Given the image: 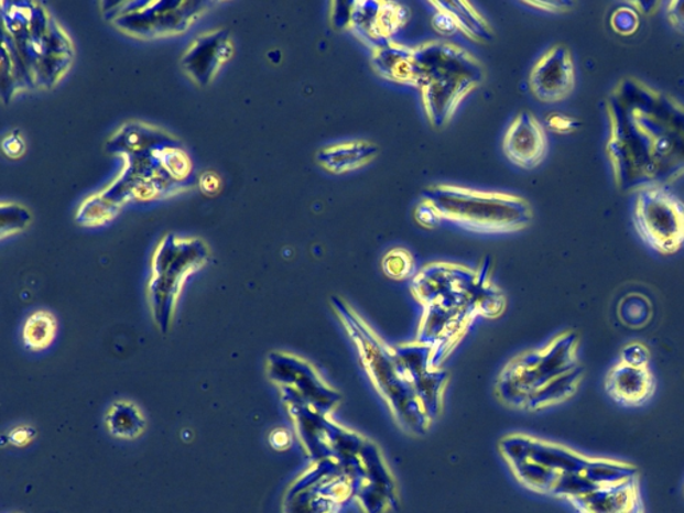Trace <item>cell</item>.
<instances>
[{"label":"cell","instance_id":"37","mask_svg":"<svg viewBox=\"0 0 684 513\" xmlns=\"http://www.w3.org/2000/svg\"><path fill=\"white\" fill-rule=\"evenodd\" d=\"M2 149L3 153L12 160L21 159L26 152V145H24L23 137L19 134V131H10L8 135H4Z\"/></svg>","mask_w":684,"mask_h":513},{"label":"cell","instance_id":"21","mask_svg":"<svg viewBox=\"0 0 684 513\" xmlns=\"http://www.w3.org/2000/svg\"><path fill=\"white\" fill-rule=\"evenodd\" d=\"M639 480L599 488L571 504L579 513H644Z\"/></svg>","mask_w":684,"mask_h":513},{"label":"cell","instance_id":"40","mask_svg":"<svg viewBox=\"0 0 684 513\" xmlns=\"http://www.w3.org/2000/svg\"><path fill=\"white\" fill-rule=\"evenodd\" d=\"M199 185L205 194H217L219 186H221V179L216 173L209 172L200 177Z\"/></svg>","mask_w":684,"mask_h":513},{"label":"cell","instance_id":"12","mask_svg":"<svg viewBox=\"0 0 684 513\" xmlns=\"http://www.w3.org/2000/svg\"><path fill=\"white\" fill-rule=\"evenodd\" d=\"M351 498L355 485L348 473L335 460L323 459L293 485L289 513H340Z\"/></svg>","mask_w":684,"mask_h":513},{"label":"cell","instance_id":"15","mask_svg":"<svg viewBox=\"0 0 684 513\" xmlns=\"http://www.w3.org/2000/svg\"><path fill=\"white\" fill-rule=\"evenodd\" d=\"M575 84L574 55L563 43L551 46L533 65L529 77L532 96L543 103L566 101Z\"/></svg>","mask_w":684,"mask_h":513},{"label":"cell","instance_id":"6","mask_svg":"<svg viewBox=\"0 0 684 513\" xmlns=\"http://www.w3.org/2000/svg\"><path fill=\"white\" fill-rule=\"evenodd\" d=\"M413 61L425 116L435 129L447 127L464 99L486 80L481 62L452 42L430 41L414 46Z\"/></svg>","mask_w":684,"mask_h":513},{"label":"cell","instance_id":"24","mask_svg":"<svg viewBox=\"0 0 684 513\" xmlns=\"http://www.w3.org/2000/svg\"><path fill=\"white\" fill-rule=\"evenodd\" d=\"M106 427L117 439L135 440L146 429V421L135 404L117 402L106 413Z\"/></svg>","mask_w":684,"mask_h":513},{"label":"cell","instance_id":"9","mask_svg":"<svg viewBox=\"0 0 684 513\" xmlns=\"http://www.w3.org/2000/svg\"><path fill=\"white\" fill-rule=\"evenodd\" d=\"M209 255V248L198 237L163 236L152 256L148 284L149 303L160 328L166 329L182 286L191 274L206 265Z\"/></svg>","mask_w":684,"mask_h":513},{"label":"cell","instance_id":"1","mask_svg":"<svg viewBox=\"0 0 684 513\" xmlns=\"http://www.w3.org/2000/svg\"><path fill=\"white\" fill-rule=\"evenodd\" d=\"M606 154L621 190L666 186L684 175V105L671 94L626 77L607 97Z\"/></svg>","mask_w":684,"mask_h":513},{"label":"cell","instance_id":"42","mask_svg":"<svg viewBox=\"0 0 684 513\" xmlns=\"http://www.w3.org/2000/svg\"><path fill=\"white\" fill-rule=\"evenodd\" d=\"M525 6H529V8H533V9H539V10H543V11H549V12H561V11H567L569 8H573V3H561V2H554V3H549V2H531V3H523Z\"/></svg>","mask_w":684,"mask_h":513},{"label":"cell","instance_id":"41","mask_svg":"<svg viewBox=\"0 0 684 513\" xmlns=\"http://www.w3.org/2000/svg\"><path fill=\"white\" fill-rule=\"evenodd\" d=\"M33 429L21 427L11 432L10 441L14 444L17 447L26 446L31 440H33Z\"/></svg>","mask_w":684,"mask_h":513},{"label":"cell","instance_id":"28","mask_svg":"<svg viewBox=\"0 0 684 513\" xmlns=\"http://www.w3.org/2000/svg\"><path fill=\"white\" fill-rule=\"evenodd\" d=\"M620 324L630 329H643L654 317V305L642 293L633 292L620 299L617 308Z\"/></svg>","mask_w":684,"mask_h":513},{"label":"cell","instance_id":"26","mask_svg":"<svg viewBox=\"0 0 684 513\" xmlns=\"http://www.w3.org/2000/svg\"><path fill=\"white\" fill-rule=\"evenodd\" d=\"M454 17L460 33L470 41L487 43L492 40L493 30L485 17L468 2H437Z\"/></svg>","mask_w":684,"mask_h":513},{"label":"cell","instance_id":"36","mask_svg":"<svg viewBox=\"0 0 684 513\" xmlns=\"http://www.w3.org/2000/svg\"><path fill=\"white\" fill-rule=\"evenodd\" d=\"M430 4L433 9H435V12H433L432 17V26L433 29H435V31H437L438 34H442L444 36H452L460 33V30L459 28H457L454 17H452L447 10L441 8L437 2H431Z\"/></svg>","mask_w":684,"mask_h":513},{"label":"cell","instance_id":"8","mask_svg":"<svg viewBox=\"0 0 684 513\" xmlns=\"http://www.w3.org/2000/svg\"><path fill=\"white\" fill-rule=\"evenodd\" d=\"M422 198L435 206L444 221L474 233H517L529 228L533 220L531 204L512 193L435 184L425 187Z\"/></svg>","mask_w":684,"mask_h":513},{"label":"cell","instance_id":"11","mask_svg":"<svg viewBox=\"0 0 684 513\" xmlns=\"http://www.w3.org/2000/svg\"><path fill=\"white\" fill-rule=\"evenodd\" d=\"M639 239L655 253L673 255L684 247V203L666 186L637 192L632 211Z\"/></svg>","mask_w":684,"mask_h":513},{"label":"cell","instance_id":"44","mask_svg":"<svg viewBox=\"0 0 684 513\" xmlns=\"http://www.w3.org/2000/svg\"><path fill=\"white\" fill-rule=\"evenodd\" d=\"M683 493H684V487H683Z\"/></svg>","mask_w":684,"mask_h":513},{"label":"cell","instance_id":"25","mask_svg":"<svg viewBox=\"0 0 684 513\" xmlns=\"http://www.w3.org/2000/svg\"><path fill=\"white\" fill-rule=\"evenodd\" d=\"M474 297L479 316L498 318L503 315L507 305L506 296L503 292L492 283L491 264H489V259H487V256L485 261L481 262L478 271H476Z\"/></svg>","mask_w":684,"mask_h":513},{"label":"cell","instance_id":"34","mask_svg":"<svg viewBox=\"0 0 684 513\" xmlns=\"http://www.w3.org/2000/svg\"><path fill=\"white\" fill-rule=\"evenodd\" d=\"M652 360V353L649 346H645L642 341L627 342L620 350V362L632 367H650Z\"/></svg>","mask_w":684,"mask_h":513},{"label":"cell","instance_id":"2","mask_svg":"<svg viewBox=\"0 0 684 513\" xmlns=\"http://www.w3.org/2000/svg\"><path fill=\"white\" fill-rule=\"evenodd\" d=\"M499 450L520 483L569 503L599 488L640 478L632 462L585 455L529 435L506 436Z\"/></svg>","mask_w":684,"mask_h":513},{"label":"cell","instance_id":"27","mask_svg":"<svg viewBox=\"0 0 684 513\" xmlns=\"http://www.w3.org/2000/svg\"><path fill=\"white\" fill-rule=\"evenodd\" d=\"M56 318L53 313L37 310L31 315L23 325V342L33 352L47 349L55 340Z\"/></svg>","mask_w":684,"mask_h":513},{"label":"cell","instance_id":"31","mask_svg":"<svg viewBox=\"0 0 684 513\" xmlns=\"http://www.w3.org/2000/svg\"><path fill=\"white\" fill-rule=\"evenodd\" d=\"M382 272L392 280L410 279L414 271V260L410 250L405 248H393L382 256Z\"/></svg>","mask_w":684,"mask_h":513},{"label":"cell","instance_id":"22","mask_svg":"<svg viewBox=\"0 0 684 513\" xmlns=\"http://www.w3.org/2000/svg\"><path fill=\"white\" fill-rule=\"evenodd\" d=\"M381 149L378 143L368 140H350L319 149L316 162L324 171L343 175L359 171L378 159Z\"/></svg>","mask_w":684,"mask_h":513},{"label":"cell","instance_id":"17","mask_svg":"<svg viewBox=\"0 0 684 513\" xmlns=\"http://www.w3.org/2000/svg\"><path fill=\"white\" fill-rule=\"evenodd\" d=\"M476 271L452 262H431L414 275L411 292L423 306L473 290Z\"/></svg>","mask_w":684,"mask_h":513},{"label":"cell","instance_id":"38","mask_svg":"<svg viewBox=\"0 0 684 513\" xmlns=\"http://www.w3.org/2000/svg\"><path fill=\"white\" fill-rule=\"evenodd\" d=\"M549 128L557 134L573 133L577 129V121L573 117H567L554 112L547 118Z\"/></svg>","mask_w":684,"mask_h":513},{"label":"cell","instance_id":"29","mask_svg":"<svg viewBox=\"0 0 684 513\" xmlns=\"http://www.w3.org/2000/svg\"><path fill=\"white\" fill-rule=\"evenodd\" d=\"M411 12L404 4L397 2H380L374 22V37L378 46L392 41L401 29L410 21Z\"/></svg>","mask_w":684,"mask_h":513},{"label":"cell","instance_id":"14","mask_svg":"<svg viewBox=\"0 0 684 513\" xmlns=\"http://www.w3.org/2000/svg\"><path fill=\"white\" fill-rule=\"evenodd\" d=\"M423 308L416 341L433 349V362L438 367L467 334L479 313L474 306L448 303H433Z\"/></svg>","mask_w":684,"mask_h":513},{"label":"cell","instance_id":"33","mask_svg":"<svg viewBox=\"0 0 684 513\" xmlns=\"http://www.w3.org/2000/svg\"><path fill=\"white\" fill-rule=\"evenodd\" d=\"M615 33L623 36L636 34L640 26L639 12L631 8H619L612 12L610 19Z\"/></svg>","mask_w":684,"mask_h":513},{"label":"cell","instance_id":"43","mask_svg":"<svg viewBox=\"0 0 684 513\" xmlns=\"http://www.w3.org/2000/svg\"><path fill=\"white\" fill-rule=\"evenodd\" d=\"M271 443L274 448L285 449L291 446V436L285 430H274L271 436Z\"/></svg>","mask_w":684,"mask_h":513},{"label":"cell","instance_id":"3","mask_svg":"<svg viewBox=\"0 0 684 513\" xmlns=\"http://www.w3.org/2000/svg\"><path fill=\"white\" fill-rule=\"evenodd\" d=\"M300 429L313 461L335 460L355 485V499L363 513H387L399 502L397 484L381 450L354 430L341 427L329 416L296 403Z\"/></svg>","mask_w":684,"mask_h":513},{"label":"cell","instance_id":"10","mask_svg":"<svg viewBox=\"0 0 684 513\" xmlns=\"http://www.w3.org/2000/svg\"><path fill=\"white\" fill-rule=\"evenodd\" d=\"M102 4L106 6L102 10L106 21L121 33L140 40L184 34L210 6L206 2H182V0Z\"/></svg>","mask_w":684,"mask_h":513},{"label":"cell","instance_id":"32","mask_svg":"<svg viewBox=\"0 0 684 513\" xmlns=\"http://www.w3.org/2000/svg\"><path fill=\"white\" fill-rule=\"evenodd\" d=\"M30 222V211L23 205L17 203H2L0 205V234H2V239L26 229Z\"/></svg>","mask_w":684,"mask_h":513},{"label":"cell","instance_id":"19","mask_svg":"<svg viewBox=\"0 0 684 513\" xmlns=\"http://www.w3.org/2000/svg\"><path fill=\"white\" fill-rule=\"evenodd\" d=\"M605 390L625 408H640L654 396L656 380L650 367H632L618 361L607 372Z\"/></svg>","mask_w":684,"mask_h":513},{"label":"cell","instance_id":"30","mask_svg":"<svg viewBox=\"0 0 684 513\" xmlns=\"http://www.w3.org/2000/svg\"><path fill=\"white\" fill-rule=\"evenodd\" d=\"M118 212L100 197L99 193H94L79 205L75 220L84 227H100L111 221Z\"/></svg>","mask_w":684,"mask_h":513},{"label":"cell","instance_id":"7","mask_svg":"<svg viewBox=\"0 0 684 513\" xmlns=\"http://www.w3.org/2000/svg\"><path fill=\"white\" fill-rule=\"evenodd\" d=\"M330 305L359 350L362 365L380 396L386 400L394 421L410 434L424 436L432 422L416 393L401 374L394 347L380 339L354 306L340 296H332Z\"/></svg>","mask_w":684,"mask_h":513},{"label":"cell","instance_id":"5","mask_svg":"<svg viewBox=\"0 0 684 513\" xmlns=\"http://www.w3.org/2000/svg\"><path fill=\"white\" fill-rule=\"evenodd\" d=\"M3 36L14 46L30 87L50 89L72 67L74 45L66 30L36 2H2Z\"/></svg>","mask_w":684,"mask_h":513},{"label":"cell","instance_id":"23","mask_svg":"<svg viewBox=\"0 0 684 513\" xmlns=\"http://www.w3.org/2000/svg\"><path fill=\"white\" fill-rule=\"evenodd\" d=\"M370 64L381 78L391 83L416 87V67L413 47L389 41L372 48Z\"/></svg>","mask_w":684,"mask_h":513},{"label":"cell","instance_id":"16","mask_svg":"<svg viewBox=\"0 0 684 513\" xmlns=\"http://www.w3.org/2000/svg\"><path fill=\"white\" fill-rule=\"evenodd\" d=\"M235 45L226 29L198 34L181 56V67L194 84L207 86L234 58Z\"/></svg>","mask_w":684,"mask_h":513},{"label":"cell","instance_id":"35","mask_svg":"<svg viewBox=\"0 0 684 513\" xmlns=\"http://www.w3.org/2000/svg\"><path fill=\"white\" fill-rule=\"evenodd\" d=\"M413 218L420 227L428 230L436 229L444 221L435 206L424 198L414 206Z\"/></svg>","mask_w":684,"mask_h":513},{"label":"cell","instance_id":"18","mask_svg":"<svg viewBox=\"0 0 684 513\" xmlns=\"http://www.w3.org/2000/svg\"><path fill=\"white\" fill-rule=\"evenodd\" d=\"M503 152L513 165L532 171L549 152V138L541 121L531 111L519 112L508 127Z\"/></svg>","mask_w":684,"mask_h":513},{"label":"cell","instance_id":"20","mask_svg":"<svg viewBox=\"0 0 684 513\" xmlns=\"http://www.w3.org/2000/svg\"><path fill=\"white\" fill-rule=\"evenodd\" d=\"M178 143H181L178 138L154 124L128 121L110 135L106 142V152L124 159V156L153 152L162 146L178 145Z\"/></svg>","mask_w":684,"mask_h":513},{"label":"cell","instance_id":"39","mask_svg":"<svg viewBox=\"0 0 684 513\" xmlns=\"http://www.w3.org/2000/svg\"><path fill=\"white\" fill-rule=\"evenodd\" d=\"M666 17L671 26L680 31V33H684V0L667 3Z\"/></svg>","mask_w":684,"mask_h":513},{"label":"cell","instance_id":"13","mask_svg":"<svg viewBox=\"0 0 684 513\" xmlns=\"http://www.w3.org/2000/svg\"><path fill=\"white\" fill-rule=\"evenodd\" d=\"M398 364L419 402L422 403L426 416L433 423L441 416L445 386L448 373L433 362V349L426 343L414 341L394 347Z\"/></svg>","mask_w":684,"mask_h":513},{"label":"cell","instance_id":"4","mask_svg":"<svg viewBox=\"0 0 684 513\" xmlns=\"http://www.w3.org/2000/svg\"><path fill=\"white\" fill-rule=\"evenodd\" d=\"M579 335L564 330L547 346L512 359L501 371L496 393L511 408L539 412L573 399L585 380Z\"/></svg>","mask_w":684,"mask_h":513}]
</instances>
